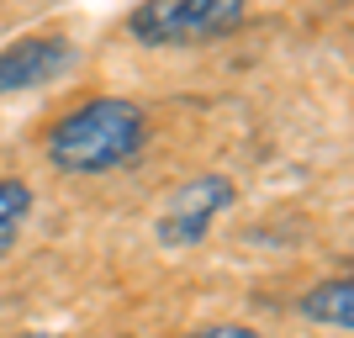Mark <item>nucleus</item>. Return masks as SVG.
Returning <instances> with one entry per match:
<instances>
[{"label":"nucleus","instance_id":"nucleus-5","mask_svg":"<svg viewBox=\"0 0 354 338\" xmlns=\"http://www.w3.org/2000/svg\"><path fill=\"white\" fill-rule=\"evenodd\" d=\"M301 317L317 328H333V333H349L354 328V285L349 275H333L323 280V285H312L307 296H301Z\"/></svg>","mask_w":354,"mask_h":338},{"label":"nucleus","instance_id":"nucleus-6","mask_svg":"<svg viewBox=\"0 0 354 338\" xmlns=\"http://www.w3.org/2000/svg\"><path fill=\"white\" fill-rule=\"evenodd\" d=\"M32 206H37V196H32L27 180H16V175L0 180V259L16 249V238H21V227H27Z\"/></svg>","mask_w":354,"mask_h":338},{"label":"nucleus","instance_id":"nucleus-3","mask_svg":"<svg viewBox=\"0 0 354 338\" xmlns=\"http://www.w3.org/2000/svg\"><path fill=\"white\" fill-rule=\"evenodd\" d=\"M238 201V185L227 175H196L185 180L169 201H164L159 222H153V238H159V249H196V243H207V233L217 227L222 212H233Z\"/></svg>","mask_w":354,"mask_h":338},{"label":"nucleus","instance_id":"nucleus-1","mask_svg":"<svg viewBox=\"0 0 354 338\" xmlns=\"http://www.w3.org/2000/svg\"><path fill=\"white\" fill-rule=\"evenodd\" d=\"M148 143V111L127 95H101L48 133V164L59 175H106L133 164Z\"/></svg>","mask_w":354,"mask_h":338},{"label":"nucleus","instance_id":"nucleus-7","mask_svg":"<svg viewBox=\"0 0 354 338\" xmlns=\"http://www.w3.org/2000/svg\"><path fill=\"white\" fill-rule=\"evenodd\" d=\"M185 338H259V333L243 323H217V328H201V333H185Z\"/></svg>","mask_w":354,"mask_h":338},{"label":"nucleus","instance_id":"nucleus-2","mask_svg":"<svg viewBox=\"0 0 354 338\" xmlns=\"http://www.w3.org/2000/svg\"><path fill=\"white\" fill-rule=\"evenodd\" d=\"M243 16L249 0H143L127 16V32L143 48H196L227 37Z\"/></svg>","mask_w":354,"mask_h":338},{"label":"nucleus","instance_id":"nucleus-4","mask_svg":"<svg viewBox=\"0 0 354 338\" xmlns=\"http://www.w3.org/2000/svg\"><path fill=\"white\" fill-rule=\"evenodd\" d=\"M69 64H74V48L64 37H16V43H6L0 48V101L59 79Z\"/></svg>","mask_w":354,"mask_h":338}]
</instances>
